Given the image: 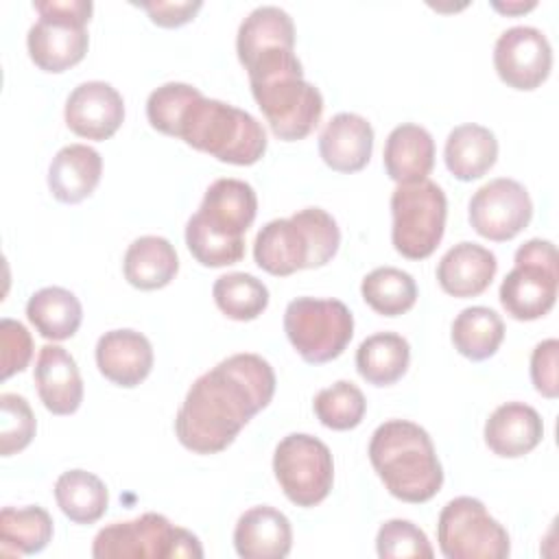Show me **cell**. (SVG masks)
I'll return each mask as SVG.
<instances>
[{"label":"cell","mask_w":559,"mask_h":559,"mask_svg":"<svg viewBox=\"0 0 559 559\" xmlns=\"http://www.w3.org/2000/svg\"><path fill=\"white\" fill-rule=\"evenodd\" d=\"M369 461L386 491L402 502H428L443 485L430 435L408 419H389L373 430Z\"/></svg>","instance_id":"277c9868"},{"label":"cell","mask_w":559,"mask_h":559,"mask_svg":"<svg viewBox=\"0 0 559 559\" xmlns=\"http://www.w3.org/2000/svg\"><path fill=\"white\" fill-rule=\"evenodd\" d=\"M251 94L262 109L275 138L284 142L304 140L323 116L319 87L304 79L295 50H277L255 59L249 68Z\"/></svg>","instance_id":"7a4b0ae2"},{"label":"cell","mask_w":559,"mask_h":559,"mask_svg":"<svg viewBox=\"0 0 559 559\" xmlns=\"http://www.w3.org/2000/svg\"><path fill=\"white\" fill-rule=\"evenodd\" d=\"M376 550L382 559H432L435 550L426 537V533L415 526L411 520H389L380 526L376 537Z\"/></svg>","instance_id":"8d00e7d4"},{"label":"cell","mask_w":559,"mask_h":559,"mask_svg":"<svg viewBox=\"0 0 559 559\" xmlns=\"http://www.w3.org/2000/svg\"><path fill=\"white\" fill-rule=\"evenodd\" d=\"M275 478L297 507H314L328 498L334 483L330 448L306 432L286 435L273 454Z\"/></svg>","instance_id":"4fadbf2b"},{"label":"cell","mask_w":559,"mask_h":559,"mask_svg":"<svg viewBox=\"0 0 559 559\" xmlns=\"http://www.w3.org/2000/svg\"><path fill=\"white\" fill-rule=\"evenodd\" d=\"M312 408L317 419L325 428L352 430L362 421L367 411V400L354 382L338 380L314 395Z\"/></svg>","instance_id":"e575fe53"},{"label":"cell","mask_w":559,"mask_h":559,"mask_svg":"<svg viewBox=\"0 0 559 559\" xmlns=\"http://www.w3.org/2000/svg\"><path fill=\"white\" fill-rule=\"evenodd\" d=\"M96 559H177L203 557L201 542L162 513H142L129 522L100 528L92 544Z\"/></svg>","instance_id":"ba28073f"},{"label":"cell","mask_w":559,"mask_h":559,"mask_svg":"<svg viewBox=\"0 0 559 559\" xmlns=\"http://www.w3.org/2000/svg\"><path fill=\"white\" fill-rule=\"evenodd\" d=\"M533 216V201L526 188L509 177L491 179L469 199V223L476 234L493 242L515 238Z\"/></svg>","instance_id":"5bb4252c"},{"label":"cell","mask_w":559,"mask_h":559,"mask_svg":"<svg viewBox=\"0 0 559 559\" xmlns=\"http://www.w3.org/2000/svg\"><path fill=\"white\" fill-rule=\"evenodd\" d=\"M138 7H142L148 17L153 20V24L164 26V28H177L188 24L199 9L203 7L201 0H186V2H140Z\"/></svg>","instance_id":"60d3db41"},{"label":"cell","mask_w":559,"mask_h":559,"mask_svg":"<svg viewBox=\"0 0 559 559\" xmlns=\"http://www.w3.org/2000/svg\"><path fill=\"white\" fill-rule=\"evenodd\" d=\"M199 94L197 87L188 83H164L148 94L146 100V118L153 129L166 135L177 133V122L186 105Z\"/></svg>","instance_id":"74e56055"},{"label":"cell","mask_w":559,"mask_h":559,"mask_svg":"<svg viewBox=\"0 0 559 559\" xmlns=\"http://www.w3.org/2000/svg\"><path fill=\"white\" fill-rule=\"evenodd\" d=\"M557 249L550 240L531 238L515 251V266L500 284V304L518 321H535L557 301Z\"/></svg>","instance_id":"8fae6325"},{"label":"cell","mask_w":559,"mask_h":559,"mask_svg":"<svg viewBox=\"0 0 559 559\" xmlns=\"http://www.w3.org/2000/svg\"><path fill=\"white\" fill-rule=\"evenodd\" d=\"M175 138L236 166H251L266 151V133L249 111L218 98H205L201 92L181 111Z\"/></svg>","instance_id":"8992f818"},{"label":"cell","mask_w":559,"mask_h":559,"mask_svg":"<svg viewBox=\"0 0 559 559\" xmlns=\"http://www.w3.org/2000/svg\"><path fill=\"white\" fill-rule=\"evenodd\" d=\"M55 500L61 513L74 524H94L105 515L109 493L96 474L68 469L55 483Z\"/></svg>","instance_id":"f546056e"},{"label":"cell","mask_w":559,"mask_h":559,"mask_svg":"<svg viewBox=\"0 0 559 559\" xmlns=\"http://www.w3.org/2000/svg\"><path fill=\"white\" fill-rule=\"evenodd\" d=\"M493 68L502 83L513 90L539 87L552 68V48L535 26H511L496 39Z\"/></svg>","instance_id":"9a60e30c"},{"label":"cell","mask_w":559,"mask_h":559,"mask_svg":"<svg viewBox=\"0 0 559 559\" xmlns=\"http://www.w3.org/2000/svg\"><path fill=\"white\" fill-rule=\"evenodd\" d=\"M559 341L546 338L535 345L531 354V380L537 393H542L548 400H555L559 395Z\"/></svg>","instance_id":"ab89813d"},{"label":"cell","mask_w":559,"mask_h":559,"mask_svg":"<svg viewBox=\"0 0 559 559\" xmlns=\"http://www.w3.org/2000/svg\"><path fill=\"white\" fill-rule=\"evenodd\" d=\"M284 332L306 362L321 365L345 352L354 336V317L338 299L297 297L286 306Z\"/></svg>","instance_id":"30bf717a"},{"label":"cell","mask_w":559,"mask_h":559,"mask_svg":"<svg viewBox=\"0 0 559 559\" xmlns=\"http://www.w3.org/2000/svg\"><path fill=\"white\" fill-rule=\"evenodd\" d=\"M96 365L109 382L138 386L153 369L151 341L135 330H109L96 343Z\"/></svg>","instance_id":"e0dca14e"},{"label":"cell","mask_w":559,"mask_h":559,"mask_svg":"<svg viewBox=\"0 0 559 559\" xmlns=\"http://www.w3.org/2000/svg\"><path fill=\"white\" fill-rule=\"evenodd\" d=\"M63 116L72 133L100 142L120 129L124 120V100L114 85L105 81H85L70 92Z\"/></svg>","instance_id":"2e32d148"},{"label":"cell","mask_w":559,"mask_h":559,"mask_svg":"<svg viewBox=\"0 0 559 559\" xmlns=\"http://www.w3.org/2000/svg\"><path fill=\"white\" fill-rule=\"evenodd\" d=\"M362 299L384 317L408 312L417 301V284L411 273L395 266H378L362 277Z\"/></svg>","instance_id":"1f68e13d"},{"label":"cell","mask_w":559,"mask_h":559,"mask_svg":"<svg viewBox=\"0 0 559 559\" xmlns=\"http://www.w3.org/2000/svg\"><path fill=\"white\" fill-rule=\"evenodd\" d=\"M275 371L258 354H234L201 373L175 417L179 443L197 454H216L269 406Z\"/></svg>","instance_id":"6da1fadb"},{"label":"cell","mask_w":559,"mask_h":559,"mask_svg":"<svg viewBox=\"0 0 559 559\" xmlns=\"http://www.w3.org/2000/svg\"><path fill=\"white\" fill-rule=\"evenodd\" d=\"M443 159L459 181L480 179L498 159V140L483 124H459L448 133Z\"/></svg>","instance_id":"d4e9b609"},{"label":"cell","mask_w":559,"mask_h":559,"mask_svg":"<svg viewBox=\"0 0 559 559\" xmlns=\"http://www.w3.org/2000/svg\"><path fill=\"white\" fill-rule=\"evenodd\" d=\"M255 214L258 197L247 181L231 177L212 181L199 210L186 223V245L194 260L210 269L240 262L245 231Z\"/></svg>","instance_id":"3957f363"},{"label":"cell","mask_w":559,"mask_h":559,"mask_svg":"<svg viewBox=\"0 0 559 559\" xmlns=\"http://www.w3.org/2000/svg\"><path fill=\"white\" fill-rule=\"evenodd\" d=\"M384 170L397 183L424 181L435 166V140L428 129L404 122L384 142Z\"/></svg>","instance_id":"cb8c5ba5"},{"label":"cell","mask_w":559,"mask_h":559,"mask_svg":"<svg viewBox=\"0 0 559 559\" xmlns=\"http://www.w3.org/2000/svg\"><path fill=\"white\" fill-rule=\"evenodd\" d=\"M39 400L52 415H72L83 402V380L76 360L61 345H44L35 362Z\"/></svg>","instance_id":"d6986e66"},{"label":"cell","mask_w":559,"mask_h":559,"mask_svg":"<svg viewBox=\"0 0 559 559\" xmlns=\"http://www.w3.org/2000/svg\"><path fill=\"white\" fill-rule=\"evenodd\" d=\"M212 297L218 310L234 321H251L269 306V288L251 273H227L216 277Z\"/></svg>","instance_id":"836d02e7"},{"label":"cell","mask_w":559,"mask_h":559,"mask_svg":"<svg viewBox=\"0 0 559 559\" xmlns=\"http://www.w3.org/2000/svg\"><path fill=\"white\" fill-rule=\"evenodd\" d=\"M544 421L539 413L524 402L500 404L485 421L487 448L504 459H518L539 445Z\"/></svg>","instance_id":"44dd1931"},{"label":"cell","mask_w":559,"mask_h":559,"mask_svg":"<svg viewBox=\"0 0 559 559\" xmlns=\"http://www.w3.org/2000/svg\"><path fill=\"white\" fill-rule=\"evenodd\" d=\"M26 317L44 338L66 341L76 334L83 321V308L68 288L46 286L28 297Z\"/></svg>","instance_id":"83f0119b"},{"label":"cell","mask_w":559,"mask_h":559,"mask_svg":"<svg viewBox=\"0 0 559 559\" xmlns=\"http://www.w3.org/2000/svg\"><path fill=\"white\" fill-rule=\"evenodd\" d=\"M411 362V345L402 334L376 332L356 349V369L373 386L397 382Z\"/></svg>","instance_id":"f1b7e54d"},{"label":"cell","mask_w":559,"mask_h":559,"mask_svg":"<svg viewBox=\"0 0 559 559\" xmlns=\"http://www.w3.org/2000/svg\"><path fill=\"white\" fill-rule=\"evenodd\" d=\"M391 216L395 251L408 260H424L439 247L445 231V192L430 179L397 183L391 194Z\"/></svg>","instance_id":"9c48e42d"},{"label":"cell","mask_w":559,"mask_h":559,"mask_svg":"<svg viewBox=\"0 0 559 559\" xmlns=\"http://www.w3.org/2000/svg\"><path fill=\"white\" fill-rule=\"evenodd\" d=\"M37 430L35 415L26 397L17 393L0 395V454L11 456L24 450Z\"/></svg>","instance_id":"d590c367"},{"label":"cell","mask_w":559,"mask_h":559,"mask_svg":"<svg viewBox=\"0 0 559 559\" xmlns=\"http://www.w3.org/2000/svg\"><path fill=\"white\" fill-rule=\"evenodd\" d=\"M491 7H493L496 11H500V13H507V15H520V13H526V11L535 9L537 2H535V0H528V2H522V0H515V2H498V0H493Z\"/></svg>","instance_id":"b9f144b4"},{"label":"cell","mask_w":559,"mask_h":559,"mask_svg":"<svg viewBox=\"0 0 559 559\" xmlns=\"http://www.w3.org/2000/svg\"><path fill=\"white\" fill-rule=\"evenodd\" d=\"M288 48L295 50V24L293 17L273 4L253 9L238 26L236 52L242 66L251 63L258 55Z\"/></svg>","instance_id":"484cf974"},{"label":"cell","mask_w":559,"mask_h":559,"mask_svg":"<svg viewBox=\"0 0 559 559\" xmlns=\"http://www.w3.org/2000/svg\"><path fill=\"white\" fill-rule=\"evenodd\" d=\"M52 539V518L44 507H4L0 511L2 548H13L17 555L41 552Z\"/></svg>","instance_id":"d6a6232c"},{"label":"cell","mask_w":559,"mask_h":559,"mask_svg":"<svg viewBox=\"0 0 559 559\" xmlns=\"http://www.w3.org/2000/svg\"><path fill=\"white\" fill-rule=\"evenodd\" d=\"M371 151L373 127L352 111L332 116L319 135L321 159L336 173L362 170L371 159Z\"/></svg>","instance_id":"ac0fdd59"},{"label":"cell","mask_w":559,"mask_h":559,"mask_svg":"<svg viewBox=\"0 0 559 559\" xmlns=\"http://www.w3.org/2000/svg\"><path fill=\"white\" fill-rule=\"evenodd\" d=\"M437 542L448 559H504L511 552L507 528L472 496H459L441 509Z\"/></svg>","instance_id":"7c38bea8"},{"label":"cell","mask_w":559,"mask_h":559,"mask_svg":"<svg viewBox=\"0 0 559 559\" xmlns=\"http://www.w3.org/2000/svg\"><path fill=\"white\" fill-rule=\"evenodd\" d=\"M234 546L242 559H282L293 546L290 520L269 504L251 507L236 522Z\"/></svg>","instance_id":"ffe728a7"},{"label":"cell","mask_w":559,"mask_h":559,"mask_svg":"<svg viewBox=\"0 0 559 559\" xmlns=\"http://www.w3.org/2000/svg\"><path fill=\"white\" fill-rule=\"evenodd\" d=\"M498 271L493 251L476 242L450 247L437 264L439 286L452 297H476L485 293Z\"/></svg>","instance_id":"7402d4cb"},{"label":"cell","mask_w":559,"mask_h":559,"mask_svg":"<svg viewBox=\"0 0 559 559\" xmlns=\"http://www.w3.org/2000/svg\"><path fill=\"white\" fill-rule=\"evenodd\" d=\"M0 349H2L0 378L9 380L13 373L24 371L33 358L31 332L20 321L4 317L0 321Z\"/></svg>","instance_id":"f35d334b"},{"label":"cell","mask_w":559,"mask_h":559,"mask_svg":"<svg viewBox=\"0 0 559 559\" xmlns=\"http://www.w3.org/2000/svg\"><path fill=\"white\" fill-rule=\"evenodd\" d=\"M124 280L140 290H157L173 282L179 271L175 247L162 236L135 238L122 260Z\"/></svg>","instance_id":"4316f807"},{"label":"cell","mask_w":559,"mask_h":559,"mask_svg":"<svg viewBox=\"0 0 559 559\" xmlns=\"http://www.w3.org/2000/svg\"><path fill=\"white\" fill-rule=\"evenodd\" d=\"M103 173V157L87 144H68L57 151L48 166V188L61 203H81L87 199Z\"/></svg>","instance_id":"603a6c76"},{"label":"cell","mask_w":559,"mask_h":559,"mask_svg":"<svg viewBox=\"0 0 559 559\" xmlns=\"http://www.w3.org/2000/svg\"><path fill=\"white\" fill-rule=\"evenodd\" d=\"M504 338L502 317L487 306L463 308L452 321L454 349L469 360L491 358Z\"/></svg>","instance_id":"4dcf8cb0"},{"label":"cell","mask_w":559,"mask_h":559,"mask_svg":"<svg viewBox=\"0 0 559 559\" xmlns=\"http://www.w3.org/2000/svg\"><path fill=\"white\" fill-rule=\"evenodd\" d=\"M341 245V231L332 214L321 207H304L290 218L269 221L253 240L255 264L277 277L301 269L328 264Z\"/></svg>","instance_id":"5b68a950"},{"label":"cell","mask_w":559,"mask_h":559,"mask_svg":"<svg viewBox=\"0 0 559 559\" xmlns=\"http://www.w3.org/2000/svg\"><path fill=\"white\" fill-rule=\"evenodd\" d=\"M39 20L28 28L26 46L33 63L44 72H63L76 66L90 46V0H37Z\"/></svg>","instance_id":"52a82bcc"}]
</instances>
